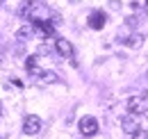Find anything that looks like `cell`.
<instances>
[{
  "mask_svg": "<svg viewBox=\"0 0 148 139\" xmlns=\"http://www.w3.org/2000/svg\"><path fill=\"white\" fill-rule=\"evenodd\" d=\"M146 109H148V94H139V96L128 98V112H132V114H144Z\"/></svg>",
  "mask_w": 148,
  "mask_h": 139,
  "instance_id": "obj_1",
  "label": "cell"
},
{
  "mask_svg": "<svg viewBox=\"0 0 148 139\" xmlns=\"http://www.w3.org/2000/svg\"><path fill=\"white\" fill-rule=\"evenodd\" d=\"M121 128H123V132H128V135H134L137 130H141V119H139V114L128 112V114L121 119Z\"/></svg>",
  "mask_w": 148,
  "mask_h": 139,
  "instance_id": "obj_2",
  "label": "cell"
},
{
  "mask_svg": "<svg viewBox=\"0 0 148 139\" xmlns=\"http://www.w3.org/2000/svg\"><path fill=\"white\" fill-rule=\"evenodd\" d=\"M77 128H80V132L84 137H93L98 132V119L96 116H82L80 123H77Z\"/></svg>",
  "mask_w": 148,
  "mask_h": 139,
  "instance_id": "obj_3",
  "label": "cell"
},
{
  "mask_svg": "<svg viewBox=\"0 0 148 139\" xmlns=\"http://www.w3.org/2000/svg\"><path fill=\"white\" fill-rule=\"evenodd\" d=\"M39 130H41V119L34 116V114L25 116V121H23V132H25V135H37Z\"/></svg>",
  "mask_w": 148,
  "mask_h": 139,
  "instance_id": "obj_4",
  "label": "cell"
},
{
  "mask_svg": "<svg viewBox=\"0 0 148 139\" xmlns=\"http://www.w3.org/2000/svg\"><path fill=\"white\" fill-rule=\"evenodd\" d=\"M55 50L59 52L62 57H66V59H73V46H71L66 39H62V36L55 41Z\"/></svg>",
  "mask_w": 148,
  "mask_h": 139,
  "instance_id": "obj_5",
  "label": "cell"
},
{
  "mask_svg": "<svg viewBox=\"0 0 148 139\" xmlns=\"http://www.w3.org/2000/svg\"><path fill=\"white\" fill-rule=\"evenodd\" d=\"M105 21H107V16L103 12H93L91 16H89V28L91 30H103L105 28Z\"/></svg>",
  "mask_w": 148,
  "mask_h": 139,
  "instance_id": "obj_6",
  "label": "cell"
},
{
  "mask_svg": "<svg viewBox=\"0 0 148 139\" xmlns=\"http://www.w3.org/2000/svg\"><path fill=\"white\" fill-rule=\"evenodd\" d=\"M39 82H43V85H53V82H57L59 78H57L55 71H39Z\"/></svg>",
  "mask_w": 148,
  "mask_h": 139,
  "instance_id": "obj_7",
  "label": "cell"
},
{
  "mask_svg": "<svg viewBox=\"0 0 148 139\" xmlns=\"http://www.w3.org/2000/svg\"><path fill=\"white\" fill-rule=\"evenodd\" d=\"M32 34H34L32 25H25V28H21L18 32H16V39H18V41H27V39H30Z\"/></svg>",
  "mask_w": 148,
  "mask_h": 139,
  "instance_id": "obj_8",
  "label": "cell"
},
{
  "mask_svg": "<svg viewBox=\"0 0 148 139\" xmlns=\"http://www.w3.org/2000/svg\"><path fill=\"white\" fill-rule=\"evenodd\" d=\"M132 139H148V132L144 130V128H141V130H137V132L132 135Z\"/></svg>",
  "mask_w": 148,
  "mask_h": 139,
  "instance_id": "obj_9",
  "label": "cell"
},
{
  "mask_svg": "<svg viewBox=\"0 0 148 139\" xmlns=\"http://www.w3.org/2000/svg\"><path fill=\"white\" fill-rule=\"evenodd\" d=\"M0 5H2V0H0Z\"/></svg>",
  "mask_w": 148,
  "mask_h": 139,
  "instance_id": "obj_10",
  "label": "cell"
},
{
  "mask_svg": "<svg viewBox=\"0 0 148 139\" xmlns=\"http://www.w3.org/2000/svg\"><path fill=\"white\" fill-rule=\"evenodd\" d=\"M146 5H148V0H146Z\"/></svg>",
  "mask_w": 148,
  "mask_h": 139,
  "instance_id": "obj_11",
  "label": "cell"
}]
</instances>
